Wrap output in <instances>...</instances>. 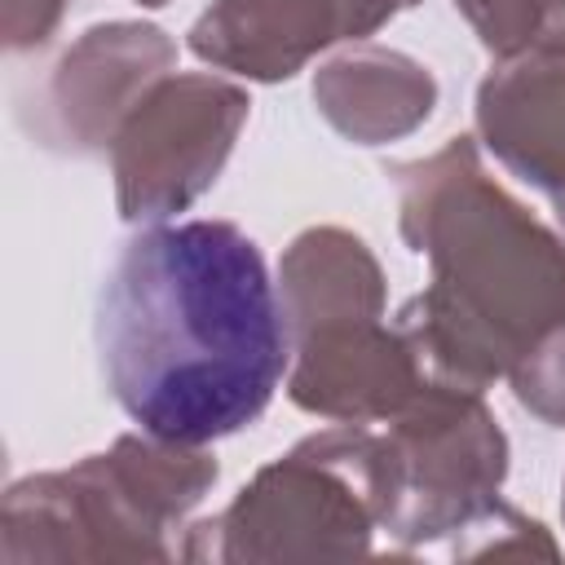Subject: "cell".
Segmentation results:
<instances>
[{
    "label": "cell",
    "mask_w": 565,
    "mask_h": 565,
    "mask_svg": "<svg viewBox=\"0 0 565 565\" xmlns=\"http://www.w3.org/2000/svg\"><path fill=\"white\" fill-rule=\"evenodd\" d=\"M93 340L115 406L185 446L256 424L291 366L278 282L234 221L141 225L102 278Z\"/></svg>",
    "instance_id": "1"
},
{
    "label": "cell",
    "mask_w": 565,
    "mask_h": 565,
    "mask_svg": "<svg viewBox=\"0 0 565 565\" xmlns=\"http://www.w3.org/2000/svg\"><path fill=\"white\" fill-rule=\"evenodd\" d=\"M388 177L402 243L433 269L393 322L428 380L486 393L565 322V234L486 172L472 137L388 163Z\"/></svg>",
    "instance_id": "2"
},
{
    "label": "cell",
    "mask_w": 565,
    "mask_h": 565,
    "mask_svg": "<svg viewBox=\"0 0 565 565\" xmlns=\"http://www.w3.org/2000/svg\"><path fill=\"white\" fill-rule=\"evenodd\" d=\"M221 463L207 446L124 433L71 468L31 472L0 499L4 565L172 561L190 512L212 494Z\"/></svg>",
    "instance_id": "3"
},
{
    "label": "cell",
    "mask_w": 565,
    "mask_h": 565,
    "mask_svg": "<svg viewBox=\"0 0 565 565\" xmlns=\"http://www.w3.org/2000/svg\"><path fill=\"white\" fill-rule=\"evenodd\" d=\"M380 530V433L331 424L269 459L216 516L185 525L177 561H349Z\"/></svg>",
    "instance_id": "4"
},
{
    "label": "cell",
    "mask_w": 565,
    "mask_h": 565,
    "mask_svg": "<svg viewBox=\"0 0 565 565\" xmlns=\"http://www.w3.org/2000/svg\"><path fill=\"white\" fill-rule=\"evenodd\" d=\"M380 530L424 552L459 539L503 503L508 437L486 393L428 380L380 428Z\"/></svg>",
    "instance_id": "5"
},
{
    "label": "cell",
    "mask_w": 565,
    "mask_h": 565,
    "mask_svg": "<svg viewBox=\"0 0 565 565\" xmlns=\"http://www.w3.org/2000/svg\"><path fill=\"white\" fill-rule=\"evenodd\" d=\"M252 115L243 84L212 71H168L110 141L115 207L132 225H159L199 203Z\"/></svg>",
    "instance_id": "6"
},
{
    "label": "cell",
    "mask_w": 565,
    "mask_h": 565,
    "mask_svg": "<svg viewBox=\"0 0 565 565\" xmlns=\"http://www.w3.org/2000/svg\"><path fill=\"white\" fill-rule=\"evenodd\" d=\"M177 66V40L154 22H97L49 66L35 93V141L53 154H110L119 124Z\"/></svg>",
    "instance_id": "7"
},
{
    "label": "cell",
    "mask_w": 565,
    "mask_h": 565,
    "mask_svg": "<svg viewBox=\"0 0 565 565\" xmlns=\"http://www.w3.org/2000/svg\"><path fill=\"white\" fill-rule=\"evenodd\" d=\"M287 397L305 415L331 424H384L428 384L415 344L384 318V309L335 313L287 331Z\"/></svg>",
    "instance_id": "8"
},
{
    "label": "cell",
    "mask_w": 565,
    "mask_h": 565,
    "mask_svg": "<svg viewBox=\"0 0 565 565\" xmlns=\"http://www.w3.org/2000/svg\"><path fill=\"white\" fill-rule=\"evenodd\" d=\"M419 0H212L190 53L252 84H282L335 44H358Z\"/></svg>",
    "instance_id": "9"
},
{
    "label": "cell",
    "mask_w": 565,
    "mask_h": 565,
    "mask_svg": "<svg viewBox=\"0 0 565 565\" xmlns=\"http://www.w3.org/2000/svg\"><path fill=\"white\" fill-rule=\"evenodd\" d=\"M481 146L530 190L565 203V53L499 57L477 84Z\"/></svg>",
    "instance_id": "10"
},
{
    "label": "cell",
    "mask_w": 565,
    "mask_h": 565,
    "mask_svg": "<svg viewBox=\"0 0 565 565\" xmlns=\"http://www.w3.org/2000/svg\"><path fill=\"white\" fill-rule=\"evenodd\" d=\"M309 93L318 115L353 146L402 141L437 110L433 71L419 57L371 40H358L344 53L327 57L313 71Z\"/></svg>",
    "instance_id": "11"
},
{
    "label": "cell",
    "mask_w": 565,
    "mask_h": 565,
    "mask_svg": "<svg viewBox=\"0 0 565 565\" xmlns=\"http://www.w3.org/2000/svg\"><path fill=\"white\" fill-rule=\"evenodd\" d=\"M486 53H565V0H450Z\"/></svg>",
    "instance_id": "12"
},
{
    "label": "cell",
    "mask_w": 565,
    "mask_h": 565,
    "mask_svg": "<svg viewBox=\"0 0 565 565\" xmlns=\"http://www.w3.org/2000/svg\"><path fill=\"white\" fill-rule=\"evenodd\" d=\"M450 552L459 561H486V556H543V561H556L561 547L556 539L547 534L543 521L499 503L494 512H486L477 525H468L459 539H450Z\"/></svg>",
    "instance_id": "13"
},
{
    "label": "cell",
    "mask_w": 565,
    "mask_h": 565,
    "mask_svg": "<svg viewBox=\"0 0 565 565\" xmlns=\"http://www.w3.org/2000/svg\"><path fill=\"white\" fill-rule=\"evenodd\" d=\"M512 397L543 424L565 428V322L547 331L512 371H508Z\"/></svg>",
    "instance_id": "14"
},
{
    "label": "cell",
    "mask_w": 565,
    "mask_h": 565,
    "mask_svg": "<svg viewBox=\"0 0 565 565\" xmlns=\"http://www.w3.org/2000/svg\"><path fill=\"white\" fill-rule=\"evenodd\" d=\"M66 4L71 0H4V13H0L4 49L9 53H26V49L44 44L57 31Z\"/></svg>",
    "instance_id": "15"
},
{
    "label": "cell",
    "mask_w": 565,
    "mask_h": 565,
    "mask_svg": "<svg viewBox=\"0 0 565 565\" xmlns=\"http://www.w3.org/2000/svg\"><path fill=\"white\" fill-rule=\"evenodd\" d=\"M552 212H556V225H561V234H565V203H556Z\"/></svg>",
    "instance_id": "16"
},
{
    "label": "cell",
    "mask_w": 565,
    "mask_h": 565,
    "mask_svg": "<svg viewBox=\"0 0 565 565\" xmlns=\"http://www.w3.org/2000/svg\"><path fill=\"white\" fill-rule=\"evenodd\" d=\"M137 4H141V9H163L168 0H137Z\"/></svg>",
    "instance_id": "17"
},
{
    "label": "cell",
    "mask_w": 565,
    "mask_h": 565,
    "mask_svg": "<svg viewBox=\"0 0 565 565\" xmlns=\"http://www.w3.org/2000/svg\"><path fill=\"white\" fill-rule=\"evenodd\" d=\"M561 516H565V481H561Z\"/></svg>",
    "instance_id": "18"
}]
</instances>
